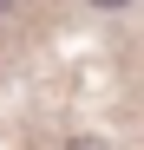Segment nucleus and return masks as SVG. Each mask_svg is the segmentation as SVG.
<instances>
[{"instance_id": "2", "label": "nucleus", "mask_w": 144, "mask_h": 150, "mask_svg": "<svg viewBox=\"0 0 144 150\" xmlns=\"http://www.w3.org/2000/svg\"><path fill=\"white\" fill-rule=\"evenodd\" d=\"M0 13H13V0H0Z\"/></svg>"}, {"instance_id": "1", "label": "nucleus", "mask_w": 144, "mask_h": 150, "mask_svg": "<svg viewBox=\"0 0 144 150\" xmlns=\"http://www.w3.org/2000/svg\"><path fill=\"white\" fill-rule=\"evenodd\" d=\"M92 7H125V0H92Z\"/></svg>"}]
</instances>
